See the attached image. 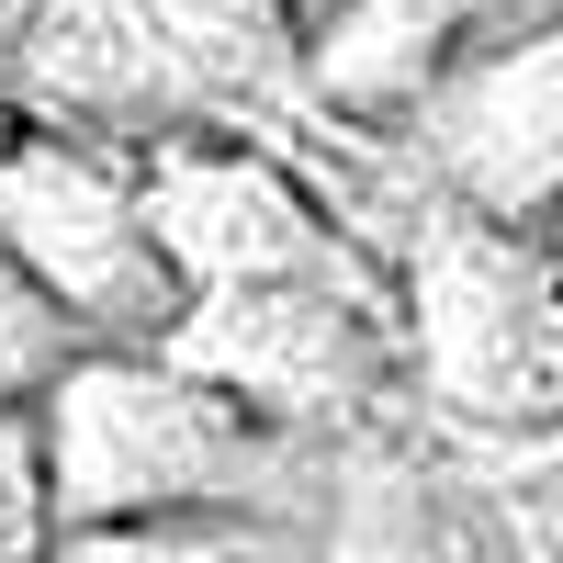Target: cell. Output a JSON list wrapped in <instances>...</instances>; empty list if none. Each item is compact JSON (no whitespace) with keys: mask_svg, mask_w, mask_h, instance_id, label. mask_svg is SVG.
<instances>
[{"mask_svg":"<svg viewBox=\"0 0 563 563\" xmlns=\"http://www.w3.org/2000/svg\"><path fill=\"white\" fill-rule=\"evenodd\" d=\"M225 57H249L260 79H282L294 68V34H305V0H180Z\"/></svg>","mask_w":563,"mask_h":563,"instance_id":"7c38bea8","label":"cell"},{"mask_svg":"<svg viewBox=\"0 0 563 563\" xmlns=\"http://www.w3.org/2000/svg\"><path fill=\"white\" fill-rule=\"evenodd\" d=\"M395 294H406V372L451 417L519 440L563 429V271L530 249V225H496L429 180L395 238Z\"/></svg>","mask_w":563,"mask_h":563,"instance_id":"7a4b0ae2","label":"cell"},{"mask_svg":"<svg viewBox=\"0 0 563 563\" xmlns=\"http://www.w3.org/2000/svg\"><path fill=\"white\" fill-rule=\"evenodd\" d=\"M45 417V462H57V507L68 530H113V519H339L350 451L305 440L260 417L249 395L180 372L169 350H90Z\"/></svg>","mask_w":563,"mask_h":563,"instance_id":"6da1fadb","label":"cell"},{"mask_svg":"<svg viewBox=\"0 0 563 563\" xmlns=\"http://www.w3.org/2000/svg\"><path fill=\"white\" fill-rule=\"evenodd\" d=\"M327 12H350V0H305V34H316V23H327Z\"/></svg>","mask_w":563,"mask_h":563,"instance_id":"5bb4252c","label":"cell"},{"mask_svg":"<svg viewBox=\"0 0 563 563\" xmlns=\"http://www.w3.org/2000/svg\"><path fill=\"white\" fill-rule=\"evenodd\" d=\"M180 372L249 395L305 440L361 429L406 372V294L395 282H271V294H203L158 339Z\"/></svg>","mask_w":563,"mask_h":563,"instance_id":"277c9868","label":"cell"},{"mask_svg":"<svg viewBox=\"0 0 563 563\" xmlns=\"http://www.w3.org/2000/svg\"><path fill=\"white\" fill-rule=\"evenodd\" d=\"M563 12V0H507V34H519V23H552Z\"/></svg>","mask_w":563,"mask_h":563,"instance_id":"4fadbf2b","label":"cell"},{"mask_svg":"<svg viewBox=\"0 0 563 563\" xmlns=\"http://www.w3.org/2000/svg\"><path fill=\"white\" fill-rule=\"evenodd\" d=\"M496 34H507V0H350L305 34V90L350 124H406Z\"/></svg>","mask_w":563,"mask_h":563,"instance_id":"52a82bcc","label":"cell"},{"mask_svg":"<svg viewBox=\"0 0 563 563\" xmlns=\"http://www.w3.org/2000/svg\"><path fill=\"white\" fill-rule=\"evenodd\" d=\"M327 530L305 519H113V530H68L57 563H316Z\"/></svg>","mask_w":563,"mask_h":563,"instance_id":"ba28073f","label":"cell"},{"mask_svg":"<svg viewBox=\"0 0 563 563\" xmlns=\"http://www.w3.org/2000/svg\"><path fill=\"white\" fill-rule=\"evenodd\" d=\"M316 563H451V552L429 541V507H417L406 474H361V462H350L339 519H327V552Z\"/></svg>","mask_w":563,"mask_h":563,"instance_id":"30bf717a","label":"cell"},{"mask_svg":"<svg viewBox=\"0 0 563 563\" xmlns=\"http://www.w3.org/2000/svg\"><path fill=\"white\" fill-rule=\"evenodd\" d=\"M90 350H102V339H90V327H79L57 294H45V282H34L12 249H0V417L45 406V395H57L68 372L90 361Z\"/></svg>","mask_w":563,"mask_h":563,"instance_id":"9c48e42d","label":"cell"},{"mask_svg":"<svg viewBox=\"0 0 563 563\" xmlns=\"http://www.w3.org/2000/svg\"><path fill=\"white\" fill-rule=\"evenodd\" d=\"M0 249L102 350H158L192 316L147 225V147H102L68 124H0Z\"/></svg>","mask_w":563,"mask_h":563,"instance_id":"3957f363","label":"cell"},{"mask_svg":"<svg viewBox=\"0 0 563 563\" xmlns=\"http://www.w3.org/2000/svg\"><path fill=\"white\" fill-rule=\"evenodd\" d=\"M68 507H57V462H45V417H0V563H57Z\"/></svg>","mask_w":563,"mask_h":563,"instance_id":"8fae6325","label":"cell"},{"mask_svg":"<svg viewBox=\"0 0 563 563\" xmlns=\"http://www.w3.org/2000/svg\"><path fill=\"white\" fill-rule=\"evenodd\" d=\"M406 135L451 203H474L496 225L563 214V12L496 34L485 57H462L406 113Z\"/></svg>","mask_w":563,"mask_h":563,"instance_id":"8992f818","label":"cell"},{"mask_svg":"<svg viewBox=\"0 0 563 563\" xmlns=\"http://www.w3.org/2000/svg\"><path fill=\"white\" fill-rule=\"evenodd\" d=\"M147 225L180 271V294H271V282H395L372 260L327 192H305L294 169L249 135H158L147 147Z\"/></svg>","mask_w":563,"mask_h":563,"instance_id":"5b68a950","label":"cell"}]
</instances>
